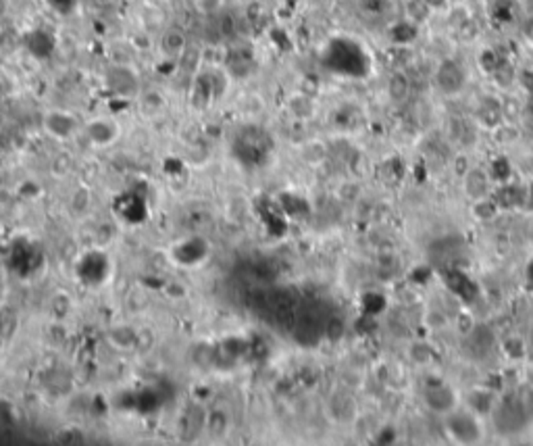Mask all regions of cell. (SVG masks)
<instances>
[{"instance_id": "obj_3", "label": "cell", "mask_w": 533, "mask_h": 446, "mask_svg": "<svg viewBox=\"0 0 533 446\" xmlns=\"http://www.w3.org/2000/svg\"><path fill=\"white\" fill-rule=\"evenodd\" d=\"M423 398H425V405L429 411L438 413V415H448L452 413L458 405V398L450 386L446 384H431L427 386L425 392H423Z\"/></svg>"}, {"instance_id": "obj_6", "label": "cell", "mask_w": 533, "mask_h": 446, "mask_svg": "<svg viewBox=\"0 0 533 446\" xmlns=\"http://www.w3.org/2000/svg\"><path fill=\"white\" fill-rule=\"evenodd\" d=\"M438 84H440V90L446 92V94H456L462 90V84H465V76L460 71V67L448 61L440 67L438 71Z\"/></svg>"}, {"instance_id": "obj_7", "label": "cell", "mask_w": 533, "mask_h": 446, "mask_svg": "<svg viewBox=\"0 0 533 446\" xmlns=\"http://www.w3.org/2000/svg\"><path fill=\"white\" fill-rule=\"evenodd\" d=\"M408 92H410V84H408L406 76H402V73L392 76V80H390V96H392V100L402 103L408 96Z\"/></svg>"}, {"instance_id": "obj_1", "label": "cell", "mask_w": 533, "mask_h": 446, "mask_svg": "<svg viewBox=\"0 0 533 446\" xmlns=\"http://www.w3.org/2000/svg\"><path fill=\"white\" fill-rule=\"evenodd\" d=\"M444 425H446L448 436L458 445H475V442H480L481 436H483L481 421L469 411L454 409L452 413L446 415Z\"/></svg>"}, {"instance_id": "obj_5", "label": "cell", "mask_w": 533, "mask_h": 446, "mask_svg": "<svg viewBox=\"0 0 533 446\" xmlns=\"http://www.w3.org/2000/svg\"><path fill=\"white\" fill-rule=\"evenodd\" d=\"M44 128L46 132L56 140H71V136L78 132L76 117H71L65 111H53L44 117Z\"/></svg>"}, {"instance_id": "obj_2", "label": "cell", "mask_w": 533, "mask_h": 446, "mask_svg": "<svg viewBox=\"0 0 533 446\" xmlns=\"http://www.w3.org/2000/svg\"><path fill=\"white\" fill-rule=\"evenodd\" d=\"M525 423H527V415H525L523 407L517 400L502 403L494 411V425H496V430L502 432V434H507V436L521 432L525 427Z\"/></svg>"}, {"instance_id": "obj_4", "label": "cell", "mask_w": 533, "mask_h": 446, "mask_svg": "<svg viewBox=\"0 0 533 446\" xmlns=\"http://www.w3.org/2000/svg\"><path fill=\"white\" fill-rule=\"evenodd\" d=\"M86 136H88V140L92 144H96L100 148H107V146L115 144L119 140L121 128L115 121H110V119L98 117V119H92V121L86 123Z\"/></svg>"}]
</instances>
